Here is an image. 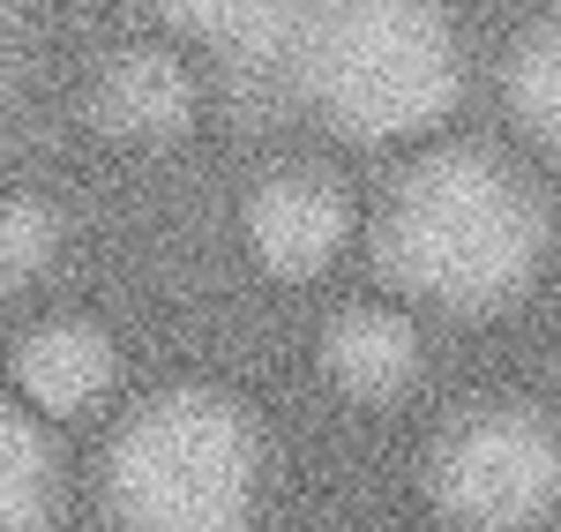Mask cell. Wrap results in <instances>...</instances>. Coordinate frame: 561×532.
I'll return each mask as SVG.
<instances>
[{
    "mask_svg": "<svg viewBox=\"0 0 561 532\" xmlns=\"http://www.w3.org/2000/svg\"><path fill=\"white\" fill-rule=\"evenodd\" d=\"M375 285L420 315L510 308L547 256V203L510 150L449 135L412 150L382 195H367Z\"/></svg>",
    "mask_w": 561,
    "mask_h": 532,
    "instance_id": "obj_1",
    "label": "cell"
},
{
    "mask_svg": "<svg viewBox=\"0 0 561 532\" xmlns=\"http://www.w3.org/2000/svg\"><path fill=\"white\" fill-rule=\"evenodd\" d=\"M105 450V518L113 532H255L270 495L255 405L217 390H165L121 405Z\"/></svg>",
    "mask_w": 561,
    "mask_h": 532,
    "instance_id": "obj_2",
    "label": "cell"
},
{
    "mask_svg": "<svg viewBox=\"0 0 561 532\" xmlns=\"http://www.w3.org/2000/svg\"><path fill=\"white\" fill-rule=\"evenodd\" d=\"M232 248L270 293H337L367 248V180L337 150H277L232 195Z\"/></svg>",
    "mask_w": 561,
    "mask_h": 532,
    "instance_id": "obj_3",
    "label": "cell"
},
{
    "mask_svg": "<svg viewBox=\"0 0 561 532\" xmlns=\"http://www.w3.org/2000/svg\"><path fill=\"white\" fill-rule=\"evenodd\" d=\"M420 502L449 532H539L554 518V420H547V405H457L427 435Z\"/></svg>",
    "mask_w": 561,
    "mask_h": 532,
    "instance_id": "obj_4",
    "label": "cell"
},
{
    "mask_svg": "<svg viewBox=\"0 0 561 532\" xmlns=\"http://www.w3.org/2000/svg\"><path fill=\"white\" fill-rule=\"evenodd\" d=\"M128 330L98 301L53 293L8 315L0 330V390L23 405L38 428H105L128 405Z\"/></svg>",
    "mask_w": 561,
    "mask_h": 532,
    "instance_id": "obj_5",
    "label": "cell"
},
{
    "mask_svg": "<svg viewBox=\"0 0 561 532\" xmlns=\"http://www.w3.org/2000/svg\"><path fill=\"white\" fill-rule=\"evenodd\" d=\"M330 38L367 45V60L352 53H322V68L337 76L330 105L345 128L367 135H412L442 121L449 90H457V45L434 23L427 0H345Z\"/></svg>",
    "mask_w": 561,
    "mask_h": 532,
    "instance_id": "obj_6",
    "label": "cell"
},
{
    "mask_svg": "<svg viewBox=\"0 0 561 532\" xmlns=\"http://www.w3.org/2000/svg\"><path fill=\"white\" fill-rule=\"evenodd\" d=\"M307 367L330 405L359 420H397L434 383V315L397 301L389 285H337L307 330Z\"/></svg>",
    "mask_w": 561,
    "mask_h": 532,
    "instance_id": "obj_7",
    "label": "cell"
},
{
    "mask_svg": "<svg viewBox=\"0 0 561 532\" xmlns=\"http://www.w3.org/2000/svg\"><path fill=\"white\" fill-rule=\"evenodd\" d=\"M210 105L217 90L203 53L165 31L98 45L76 76V121L113 150H180L210 128Z\"/></svg>",
    "mask_w": 561,
    "mask_h": 532,
    "instance_id": "obj_8",
    "label": "cell"
},
{
    "mask_svg": "<svg viewBox=\"0 0 561 532\" xmlns=\"http://www.w3.org/2000/svg\"><path fill=\"white\" fill-rule=\"evenodd\" d=\"M76 263V211L45 180H8L0 188V308H31L68 285Z\"/></svg>",
    "mask_w": 561,
    "mask_h": 532,
    "instance_id": "obj_9",
    "label": "cell"
},
{
    "mask_svg": "<svg viewBox=\"0 0 561 532\" xmlns=\"http://www.w3.org/2000/svg\"><path fill=\"white\" fill-rule=\"evenodd\" d=\"M494 113L510 121L524 150H554V23H524L494 60Z\"/></svg>",
    "mask_w": 561,
    "mask_h": 532,
    "instance_id": "obj_10",
    "label": "cell"
}]
</instances>
